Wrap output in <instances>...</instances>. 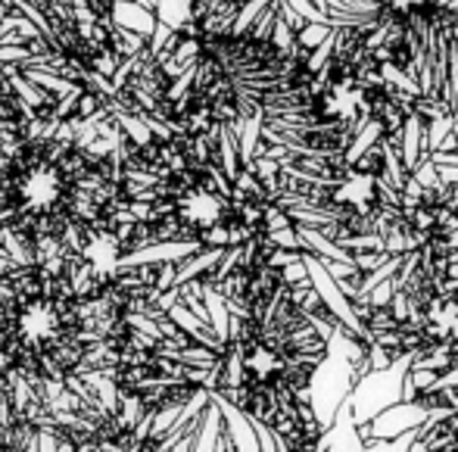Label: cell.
Returning <instances> with one entry per match:
<instances>
[{
	"label": "cell",
	"instance_id": "obj_6",
	"mask_svg": "<svg viewBox=\"0 0 458 452\" xmlns=\"http://www.w3.org/2000/svg\"><path fill=\"white\" fill-rule=\"evenodd\" d=\"M434 387H458V362H455V365H449L446 371L437 378Z\"/></svg>",
	"mask_w": 458,
	"mask_h": 452
},
{
	"label": "cell",
	"instance_id": "obj_8",
	"mask_svg": "<svg viewBox=\"0 0 458 452\" xmlns=\"http://www.w3.org/2000/svg\"><path fill=\"white\" fill-rule=\"evenodd\" d=\"M409 452H430V449L424 447V440H421V437H415V440H411V447H409Z\"/></svg>",
	"mask_w": 458,
	"mask_h": 452
},
{
	"label": "cell",
	"instance_id": "obj_3",
	"mask_svg": "<svg viewBox=\"0 0 458 452\" xmlns=\"http://www.w3.org/2000/svg\"><path fill=\"white\" fill-rule=\"evenodd\" d=\"M315 447H318V452H362L365 449V440L359 437V428H356V422H352L350 399L340 403V409L334 412L331 424L321 431Z\"/></svg>",
	"mask_w": 458,
	"mask_h": 452
},
{
	"label": "cell",
	"instance_id": "obj_1",
	"mask_svg": "<svg viewBox=\"0 0 458 452\" xmlns=\"http://www.w3.org/2000/svg\"><path fill=\"white\" fill-rule=\"evenodd\" d=\"M418 353H403L396 362H390L386 368H371L362 378L352 384L350 390V409H352V422L365 424L371 422L377 412H384L386 405L399 403L403 399V378L411 368Z\"/></svg>",
	"mask_w": 458,
	"mask_h": 452
},
{
	"label": "cell",
	"instance_id": "obj_4",
	"mask_svg": "<svg viewBox=\"0 0 458 452\" xmlns=\"http://www.w3.org/2000/svg\"><path fill=\"white\" fill-rule=\"evenodd\" d=\"M415 437H418V431H405V434L393 437V440H368L362 452H409Z\"/></svg>",
	"mask_w": 458,
	"mask_h": 452
},
{
	"label": "cell",
	"instance_id": "obj_5",
	"mask_svg": "<svg viewBox=\"0 0 458 452\" xmlns=\"http://www.w3.org/2000/svg\"><path fill=\"white\" fill-rule=\"evenodd\" d=\"M405 378L415 384V390L418 393H424V390H430V387L437 384V378H440V371H434V368H421V365H411L409 371H405Z\"/></svg>",
	"mask_w": 458,
	"mask_h": 452
},
{
	"label": "cell",
	"instance_id": "obj_2",
	"mask_svg": "<svg viewBox=\"0 0 458 452\" xmlns=\"http://www.w3.org/2000/svg\"><path fill=\"white\" fill-rule=\"evenodd\" d=\"M424 418H428V409L418 399H399V403L386 405L384 412H377L368 422V431H371V440H393L405 431H418Z\"/></svg>",
	"mask_w": 458,
	"mask_h": 452
},
{
	"label": "cell",
	"instance_id": "obj_7",
	"mask_svg": "<svg viewBox=\"0 0 458 452\" xmlns=\"http://www.w3.org/2000/svg\"><path fill=\"white\" fill-rule=\"evenodd\" d=\"M415 397H418L415 384H411L409 378H403V399H415Z\"/></svg>",
	"mask_w": 458,
	"mask_h": 452
}]
</instances>
